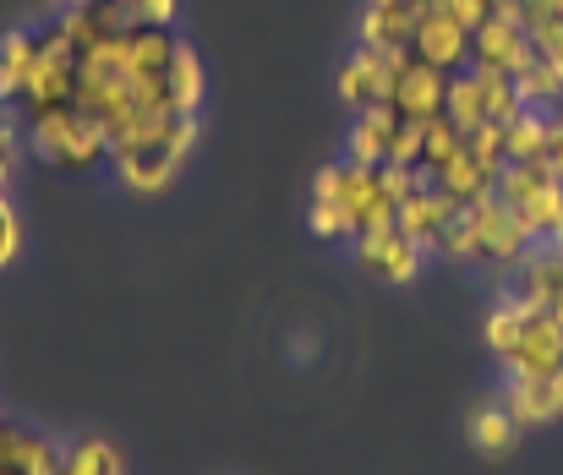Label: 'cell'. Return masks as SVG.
Listing matches in <instances>:
<instances>
[{"instance_id":"obj_1","label":"cell","mask_w":563,"mask_h":475,"mask_svg":"<svg viewBox=\"0 0 563 475\" xmlns=\"http://www.w3.org/2000/svg\"><path fill=\"white\" fill-rule=\"evenodd\" d=\"M421 169L399 164H362V158H334L312 175V202H307V230L318 241H356L362 230L394 224L399 197L416 186Z\"/></svg>"},{"instance_id":"obj_2","label":"cell","mask_w":563,"mask_h":475,"mask_svg":"<svg viewBox=\"0 0 563 475\" xmlns=\"http://www.w3.org/2000/svg\"><path fill=\"white\" fill-rule=\"evenodd\" d=\"M482 339H487L493 361L504 366V377H542V372L563 366V317L520 301L515 290H504L487 307Z\"/></svg>"},{"instance_id":"obj_3","label":"cell","mask_w":563,"mask_h":475,"mask_svg":"<svg viewBox=\"0 0 563 475\" xmlns=\"http://www.w3.org/2000/svg\"><path fill=\"white\" fill-rule=\"evenodd\" d=\"M197 137H202V115L170 126L165 137L110 148V175H115V186H121L126 197H143V202L165 197V191L181 180V169L191 164V154H197Z\"/></svg>"},{"instance_id":"obj_4","label":"cell","mask_w":563,"mask_h":475,"mask_svg":"<svg viewBox=\"0 0 563 475\" xmlns=\"http://www.w3.org/2000/svg\"><path fill=\"white\" fill-rule=\"evenodd\" d=\"M22 132H27V148L38 154V164H49L60 175H93L110 164V137L99 132V121L82 104L44 110V115L22 121Z\"/></svg>"},{"instance_id":"obj_5","label":"cell","mask_w":563,"mask_h":475,"mask_svg":"<svg viewBox=\"0 0 563 475\" xmlns=\"http://www.w3.org/2000/svg\"><path fill=\"white\" fill-rule=\"evenodd\" d=\"M498 202L526 224V235L537 246H559L563 241V180L537 158V164H504L498 169Z\"/></svg>"},{"instance_id":"obj_6","label":"cell","mask_w":563,"mask_h":475,"mask_svg":"<svg viewBox=\"0 0 563 475\" xmlns=\"http://www.w3.org/2000/svg\"><path fill=\"white\" fill-rule=\"evenodd\" d=\"M60 104H77V44L49 16V22H38V55H33L27 88L16 99V121H33V115L60 110Z\"/></svg>"},{"instance_id":"obj_7","label":"cell","mask_w":563,"mask_h":475,"mask_svg":"<svg viewBox=\"0 0 563 475\" xmlns=\"http://www.w3.org/2000/svg\"><path fill=\"white\" fill-rule=\"evenodd\" d=\"M520 110H526V99H520V88H515L504 71L465 66V71L449 77V104H443V115H449L460 132H476V126H509Z\"/></svg>"},{"instance_id":"obj_8","label":"cell","mask_w":563,"mask_h":475,"mask_svg":"<svg viewBox=\"0 0 563 475\" xmlns=\"http://www.w3.org/2000/svg\"><path fill=\"white\" fill-rule=\"evenodd\" d=\"M351 263L377 285H416L427 274V246H416L399 224H377L351 241Z\"/></svg>"},{"instance_id":"obj_9","label":"cell","mask_w":563,"mask_h":475,"mask_svg":"<svg viewBox=\"0 0 563 475\" xmlns=\"http://www.w3.org/2000/svg\"><path fill=\"white\" fill-rule=\"evenodd\" d=\"M410 55L432 60L438 71H465V66H471V27L460 22V11H454L449 0H427V5H421Z\"/></svg>"},{"instance_id":"obj_10","label":"cell","mask_w":563,"mask_h":475,"mask_svg":"<svg viewBox=\"0 0 563 475\" xmlns=\"http://www.w3.org/2000/svg\"><path fill=\"white\" fill-rule=\"evenodd\" d=\"M531 60H537V44H531V33L520 27V16H515V11H493V16L471 33V66L504 71V77L515 82Z\"/></svg>"},{"instance_id":"obj_11","label":"cell","mask_w":563,"mask_h":475,"mask_svg":"<svg viewBox=\"0 0 563 475\" xmlns=\"http://www.w3.org/2000/svg\"><path fill=\"white\" fill-rule=\"evenodd\" d=\"M449 77H454V71H438L432 60L405 55L399 71H394V93H388V104H394L405 121L427 126V121H438L443 104H449Z\"/></svg>"},{"instance_id":"obj_12","label":"cell","mask_w":563,"mask_h":475,"mask_svg":"<svg viewBox=\"0 0 563 475\" xmlns=\"http://www.w3.org/2000/svg\"><path fill=\"white\" fill-rule=\"evenodd\" d=\"M454 213H460V202L454 197H443L427 175H416V186L399 197V208H394V224L416 241V246H427V257L438 252V241H443V230L454 224Z\"/></svg>"},{"instance_id":"obj_13","label":"cell","mask_w":563,"mask_h":475,"mask_svg":"<svg viewBox=\"0 0 563 475\" xmlns=\"http://www.w3.org/2000/svg\"><path fill=\"white\" fill-rule=\"evenodd\" d=\"M399 60H405V55H383V49H362V44H356V49L345 55V66L334 71V82H340V99H345L351 110H373V104H388Z\"/></svg>"},{"instance_id":"obj_14","label":"cell","mask_w":563,"mask_h":475,"mask_svg":"<svg viewBox=\"0 0 563 475\" xmlns=\"http://www.w3.org/2000/svg\"><path fill=\"white\" fill-rule=\"evenodd\" d=\"M416 16H421V5H410V0H362L356 44L362 49H383V55H410Z\"/></svg>"},{"instance_id":"obj_15","label":"cell","mask_w":563,"mask_h":475,"mask_svg":"<svg viewBox=\"0 0 563 475\" xmlns=\"http://www.w3.org/2000/svg\"><path fill=\"white\" fill-rule=\"evenodd\" d=\"M509 416L531 432V427H559L563 421V366L559 372H542V377H504V394Z\"/></svg>"},{"instance_id":"obj_16","label":"cell","mask_w":563,"mask_h":475,"mask_svg":"<svg viewBox=\"0 0 563 475\" xmlns=\"http://www.w3.org/2000/svg\"><path fill=\"white\" fill-rule=\"evenodd\" d=\"M520 438H526V427L509 416L504 399H482V405L465 416V443H471L482 460H504V454H515Z\"/></svg>"},{"instance_id":"obj_17","label":"cell","mask_w":563,"mask_h":475,"mask_svg":"<svg viewBox=\"0 0 563 475\" xmlns=\"http://www.w3.org/2000/svg\"><path fill=\"white\" fill-rule=\"evenodd\" d=\"M33 55H38V22H22V27L0 33V110H16V99L27 88V71H33Z\"/></svg>"},{"instance_id":"obj_18","label":"cell","mask_w":563,"mask_h":475,"mask_svg":"<svg viewBox=\"0 0 563 475\" xmlns=\"http://www.w3.org/2000/svg\"><path fill=\"white\" fill-rule=\"evenodd\" d=\"M55 475H126V454L110 438H71V443H60Z\"/></svg>"},{"instance_id":"obj_19","label":"cell","mask_w":563,"mask_h":475,"mask_svg":"<svg viewBox=\"0 0 563 475\" xmlns=\"http://www.w3.org/2000/svg\"><path fill=\"white\" fill-rule=\"evenodd\" d=\"M520 27L531 33V44L563 71V0H520Z\"/></svg>"},{"instance_id":"obj_20","label":"cell","mask_w":563,"mask_h":475,"mask_svg":"<svg viewBox=\"0 0 563 475\" xmlns=\"http://www.w3.org/2000/svg\"><path fill=\"white\" fill-rule=\"evenodd\" d=\"M548 121H553V110H520L509 126H504V154L509 164H537L542 148H548Z\"/></svg>"},{"instance_id":"obj_21","label":"cell","mask_w":563,"mask_h":475,"mask_svg":"<svg viewBox=\"0 0 563 475\" xmlns=\"http://www.w3.org/2000/svg\"><path fill=\"white\" fill-rule=\"evenodd\" d=\"M27 246V230H22V208L11 202V191H0V274L22 257Z\"/></svg>"},{"instance_id":"obj_22","label":"cell","mask_w":563,"mask_h":475,"mask_svg":"<svg viewBox=\"0 0 563 475\" xmlns=\"http://www.w3.org/2000/svg\"><path fill=\"white\" fill-rule=\"evenodd\" d=\"M16 169H22V132L11 115H0V191H11Z\"/></svg>"},{"instance_id":"obj_23","label":"cell","mask_w":563,"mask_h":475,"mask_svg":"<svg viewBox=\"0 0 563 475\" xmlns=\"http://www.w3.org/2000/svg\"><path fill=\"white\" fill-rule=\"evenodd\" d=\"M542 164H548V169L563 180V115H553V121H548V148H542Z\"/></svg>"},{"instance_id":"obj_24","label":"cell","mask_w":563,"mask_h":475,"mask_svg":"<svg viewBox=\"0 0 563 475\" xmlns=\"http://www.w3.org/2000/svg\"><path fill=\"white\" fill-rule=\"evenodd\" d=\"M296 355L312 361V355H318V333H296Z\"/></svg>"},{"instance_id":"obj_25","label":"cell","mask_w":563,"mask_h":475,"mask_svg":"<svg viewBox=\"0 0 563 475\" xmlns=\"http://www.w3.org/2000/svg\"><path fill=\"white\" fill-rule=\"evenodd\" d=\"M44 5H49V11L60 16V11H71V5H93V0H44Z\"/></svg>"},{"instance_id":"obj_26","label":"cell","mask_w":563,"mask_h":475,"mask_svg":"<svg viewBox=\"0 0 563 475\" xmlns=\"http://www.w3.org/2000/svg\"><path fill=\"white\" fill-rule=\"evenodd\" d=\"M493 11H520V0H487Z\"/></svg>"},{"instance_id":"obj_27","label":"cell","mask_w":563,"mask_h":475,"mask_svg":"<svg viewBox=\"0 0 563 475\" xmlns=\"http://www.w3.org/2000/svg\"><path fill=\"white\" fill-rule=\"evenodd\" d=\"M410 5H427V0H410Z\"/></svg>"}]
</instances>
